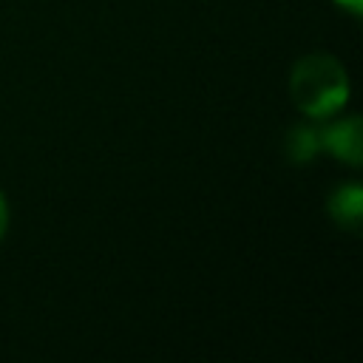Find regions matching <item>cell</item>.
I'll use <instances>...</instances> for the list:
<instances>
[{
	"label": "cell",
	"instance_id": "obj_3",
	"mask_svg": "<svg viewBox=\"0 0 363 363\" xmlns=\"http://www.w3.org/2000/svg\"><path fill=\"white\" fill-rule=\"evenodd\" d=\"M329 216L346 230H357L363 218V190L357 184H343L329 196Z\"/></svg>",
	"mask_w": 363,
	"mask_h": 363
},
{
	"label": "cell",
	"instance_id": "obj_1",
	"mask_svg": "<svg viewBox=\"0 0 363 363\" xmlns=\"http://www.w3.org/2000/svg\"><path fill=\"white\" fill-rule=\"evenodd\" d=\"M289 94L301 113L326 119L349 99V77L340 60L329 54H306L292 65Z\"/></svg>",
	"mask_w": 363,
	"mask_h": 363
},
{
	"label": "cell",
	"instance_id": "obj_2",
	"mask_svg": "<svg viewBox=\"0 0 363 363\" xmlns=\"http://www.w3.org/2000/svg\"><path fill=\"white\" fill-rule=\"evenodd\" d=\"M363 130H360V116H346L329 128H323L318 133V142L320 147H326L332 156L343 159L346 164H360L363 159Z\"/></svg>",
	"mask_w": 363,
	"mask_h": 363
},
{
	"label": "cell",
	"instance_id": "obj_4",
	"mask_svg": "<svg viewBox=\"0 0 363 363\" xmlns=\"http://www.w3.org/2000/svg\"><path fill=\"white\" fill-rule=\"evenodd\" d=\"M318 147H320L318 130H312V128H292L289 136H286V156H289V162H295V164L309 162Z\"/></svg>",
	"mask_w": 363,
	"mask_h": 363
},
{
	"label": "cell",
	"instance_id": "obj_6",
	"mask_svg": "<svg viewBox=\"0 0 363 363\" xmlns=\"http://www.w3.org/2000/svg\"><path fill=\"white\" fill-rule=\"evenodd\" d=\"M6 227H9V204H6V196L0 193V238L6 235Z\"/></svg>",
	"mask_w": 363,
	"mask_h": 363
},
{
	"label": "cell",
	"instance_id": "obj_5",
	"mask_svg": "<svg viewBox=\"0 0 363 363\" xmlns=\"http://www.w3.org/2000/svg\"><path fill=\"white\" fill-rule=\"evenodd\" d=\"M340 9H346L352 17H360V11H363V0H335Z\"/></svg>",
	"mask_w": 363,
	"mask_h": 363
}]
</instances>
